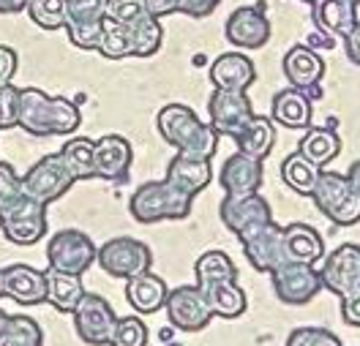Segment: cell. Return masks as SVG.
Listing matches in <instances>:
<instances>
[{
    "mask_svg": "<svg viewBox=\"0 0 360 346\" xmlns=\"http://www.w3.org/2000/svg\"><path fill=\"white\" fill-rule=\"evenodd\" d=\"M82 123L79 107L63 95H46L39 88H20L17 126L30 137H66Z\"/></svg>",
    "mask_w": 360,
    "mask_h": 346,
    "instance_id": "6da1fadb",
    "label": "cell"
},
{
    "mask_svg": "<svg viewBox=\"0 0 360 346\" xmlns=\"http://www.w3.org/2000/svg\"><path fill=\"white\" fill-rule=\"evenodd\" d=\"M156 128L167 145L191 159H213L219 147V131L202 123L186 104H167L156 115Z\"/></svg>",
    "mask_w": 360,
    "mask_h": 346,
    "instance_id": "7a4b0ae2",
    "label": "cell"
},
{
    "mask_svg": "<svg viewBox=\"0 0 360 346\" xmlns=\"http://www.w3.org/2000/svg\"><path fill=\"white\" fill-rule=\"evenodd\" d=\"M191 199L188 194L178 191L175 185L164 180H150L142 183L129 199V213L139 224H158V221H178L191 213Z\"/></svg>",
    "mask_w": 360,
    "mask_h": 346,
    "instance_id": "3957f363",
    "label": "cell"
},
{
    "mask_svg": "<svg viewBox=\"0 0 360 346\" xmlns=\"http://www.w3.org/2000/svg\"><path fill=\"white\" fill-rule=\"evenodd\" d=\"M311 199L316 210L338 227H355L360 221V194L347 180V175L322 169L311 191Z\"/></svg>",
    "mask_w": 360,
    "mask_h": 346,
    "instance_id": "277c9868",
    "label": "cell"
},
{
    "mask_svg": "<svg viewBox=\"0 0 360 346\" xmlns=\"http://www.w3.org/2000/svg\"><path fill=\"white\" fill-rule=\"evenodd\" d=\"M0 229L14 246H36L46 234V205L22 191L0 208Z\"/></svg>",
    "mask_w": 360,
    "mask_h": 346,
    "instance_id": "5b68a950",
    "label": "cell"
},
{
    "mask_svg": "<svg viewBox=\"0 0 360 346\" xmlns=\"http://www.w3.org/2000/svg\"><path fill=\"white\" fill-rule=\"evenodd\" d=\"M96 262L98 267L107 273L110 278H120V281H129V278L139 276L145 270H150L153 265V254L150 248L136 240V237H112L107 240L98 254H96Z\"/></svg>",
    "mask_w": 360,
    "mask_h": 346,
    "instance_id": "8992f818",
    "label": "cell"
},
{
    "mask_svg": "<svg viewBox=\"0 0 360 346\" xmlns=\"http://www.w3.org/2000/svg\"><path fill=\"white\" fill-rule=\"evenodd\" d=\"M77 183L74 175L66 169V164L60 159V153H49L44 159L33 164L22 175V191L27 197L39 199L41 205L58 202L63 194L71 191V185Z\"/></svg>",
    "mask_w": 360,
    "mask_h": 346,
    "instance_id": "52a82bcc",
    "label": "cell"
},
{
    "mask_svg": "<svg viewBox=\"0 0 360 346\" xmlns=\"http://www.w3.org/2000/svg\"><path fill=\"white\" fill-rule=\"evenodd\" d=\"M96 254H98L96 243L79 229L55 232L46 243V265L52 270H63V273H74V276H82L96 262Z\"/></svg>",
    "mask_w": 360,
    "mask_h": 346,
    "instance_id": "ba28073f",
    "label": "cell"
},
{
    "mask_svg": "<svg viewBox=\"0 0 360 346\" xmlns=\"http://www.w3.org/2000/svg\"><path fill=\"white\" fill-rule=\"evenodd\" d=\"M71 317H74V330L82 344L110 346L115 322H117V314L110 300H104L101 295L85 292L77 302V308L71 311Z\"/></svg>",
    "mask_w": 360,
    "mask_h": 346,
    "instance_id": "9c48e42d",
    "label": "cell"
},
{
    "mask_svg": "<svg viewBox=\"0 0 360 346\" xmlns=\"http://www.w3.org/2000/svg\"><path fill=\"white\" fill-rule=\"evenodd\" d=\"M221 213V221L232 234L246 237L248 232L259 229L262 224L273 221V210L270 202L259 194V191H251V194H226L219 205Z\"/></svg>",
    "mask_w": 360,
    "mask_h": 346,
    "instance_id": "30bf717a",
    "label": "cell"
},
{
    "mask_svg": "<svg viewBox=\"0 0 360 346\" xmlns=\"http://www.w3.org/2000/svg\"><path fill=\"white\" fill-rule=\"evenodd\" d=\"M273 292L276 298L287 305H306L319 295L322 278L319 270H314V265H300V262H281L273 273Z\"/></svg>",
    "mask_w": 360,
    "mask_h": 346,
    "instance_id": "8fae6325",
    "label": "cell"
},
{
    "mask_svg": "<svg viewBox=\"0 0 360 346\" xmlns=\"http://www.w3.org/2000/svg\"><path fill=\"white\" fill-rule=\"evenodd\" d=\"M207 112H210V126L219 131V137L235 139L254 117V107L246 91H216L213 88Z\"/></svg>",
    "mask_w": 360,
    "mask_h": 346,
    "instance_id": "7c38bea8",
    "label": "cell"
},
{
    "mask_svg": "<svg viewBox=\"0 0 360 346\" xmlns=\"http://www.w3.org/2000/svg\"><path fill=\"white\" fill-rule=\"evenodd\" d=\"M110 0H66L68 41L79 49H96Z\"/></svg>",
    "mask_w": 360,
    "mask_h": 346,
    "instance_id": "4fadbf2b",
    "label": "cell"
},
{
    "mask_svg": "<svg viewBox=\"0 0 360 346\" xmlns=\"http://www.w3.org/2000/svg\"><path fill=\"white\" fill-rule=\"evenodd\" d=\"M167 319L172 322L175 330H183V333H197L210 324L213 319V311L205 300L202 289L194 284V286H178L167 295Z\"/></svg>",
    "mask_w": 360,
    "mask_h": 346,
    "instance_id": "5bb4252c",
    "label": "cell"
},
{
    "mask_svg": "<svg viewBox=\"0 0 360 346\" xmlns=\"http://www.w3.org/2000/svg\"><path fill=\"white\" fill-rule=\"evenodd\" d=\"M322 286L330 289L333 295L344 298L349 292L360 289V246L358 243H344L336 251L322 259L319 267Z\"/></svg>",
    "mask_w": 360,
    "mask_h": 346,
    "instance_id": "9a60e30c",
    "label": "cell"
},
{
    "mask_svg": "<svg viewBox=\"0 0 360 346\" xmlns=\"http://www.w3.org/2000/svg\"><path fill=\"white\" fill-rule=\"evenodd\" d=\"M243 243V254L248 265L257 273H273L284 259V227H278L276 221L262 224L259 229L248 232L246 237H240Z\"/></svg>",
    "mask_w": 360,
    "mask_h": 346,
    "instance_id": "2e32d148",
    "label": "cell"
},
{
    "mask_svg": "<svg viewBox=\"0 0 360 346\" xmlns=\"http://www.w3.org/2000/svg\"><path fill=\"white\" fill-rule=\"evenodd\" d=\"M226 41L240 49H259L270 41V20L262 11V3L259 6H240L229 14V20L224 25Z\"/></svg>",
    "mask_w": 360,
    "mask_h": 346,
    "instance_id": "e0dca14e",
    "label": "cell"
},
{
    "mask_svg": "<svg viewBox=\"0 0 360 346\" xmlns=\"http://www.w3.org/2000/svg\"><path fill=\"white\" fill-rule=\"evenodd\" d=\"M134 161L131 142L120 134H107L93 145V172L101 180L126 183L129 180V166Z\"/></svg>",
    "mask_w": 360,
    "mask_h": 346,
    "instance_id": "ac0fdd59",
    "label": "cell"
},
{
    "mask_svg": "<svg viewBox=\"0 0 360 346\" xmlns=\"http://www.w3.org/2000/svg\"><path fill=\"white\" fill-rule=\"evenodd\" d=\"M281 66H284V76H287V82H290L292 88L306 91L311 95V101H314V98H322L319 82H322V76H325V60H322L319 52H314L311 46H306V44H297L284 55V63H281Z\"/></svg>",
    "mask_w": 360,
    "mask_h": 346,
    "instance_id": "d6986e66",
    "label": "cell"
},
{
    "mask_svg": "<svg viewBox=\"0 0 360 346\" xmlns=\"http://www.w3.org/2000/svg\"><path fill=\"white\" fill-rule=\"evenodd\" d=\"M0 289L20 305L46 302V276L30 265H8L0 270Z\"/></svg>",
    "mask_w": 360,
    "mask_h": 346,
    "instance_id": "ffe728a7",
    "label": "cell"
},
{
    "mask_svg": "<svg viewBox=\"0 0 360 346\" xmlns=\"http://www.w3.org/2000/svg\"><path fill=\"white\" fill-rule=\"evenodd\" d=\"M210 82L216 91H248L257 82V69L243 52H224L210 66Z\"/></svg>",
    "mask_w": 360,
    "mask_h": 346,
    "instance_id": "44dd1931",
    "label": "cell"
},
{
    "mask_svg": "<svg viewBox=\"0 0 360 346\" xmlns=\"http://www.w3.org/2000/svg\"><path fill=\"white\" fill-rule=\"evenodd\" d=\"M311 20L319 33L330 39H344L360 20L358 3L355 0H316L311 3Z\"/></svg>",
    "mask_w": 360,
    "mask_h": 346,
    "instance_id": "7402d4cb",
    "label": "cell"
},
{
    "mask_svg": "<svg viewBox=\"0 0 360 346\" xmlns=\"http://www.w3.org/2000/svg\"><path fill=\"white\" fill-rule=\"evenodd\" d=\"M262 178H265L262 161L238 150V153H232L224 161L219 183H221L226 194H251V191H259Z\"/></svg>",
    "mask_w": 360,
    "mask_h": 346,
    "instance_id": "603a6c76",
    "label": "cell"
},
{
    "mask_svg": "<svg viewBox=\"0 0 360 346\" xmlns=\"http://www.w3.org/2000/svg\"><path fill=\"white\" fill-rule=\"evenodd\" d=\"M311 95L300 88H284L276 93L273 107H270V117L273 123L284 126V128H295V131H306L311 126Z\"/></svg>",
    "mask_w": 360,
    "mask_h": 346,
    "instance_id": "cb8c5ba5",
    "label": "cell"
},
{
    "mask_svg": "<svg viewBox=\"0 0 360 346\" xmlns=\"http://www.w3.org/2000/svg\"><path fill=\"white\" fill-rule=\"evenodd\" d=\"M167 180L175 185L178 191H183V194L197 197L213 180L210 159H191V156L178 153L172 161L167 164Z\"/></svg>",
    "mask_w": 360,
    "mask_h": 346,
    "instance_id": "d4e9b609",
    "label": "cell"
},
{
    "mask_svg": "<svg viewBox=\"0 0 360 346\" xmlns=\"http://www.w3.org/2000/svg\"><path fill=\"white\" fill-rule=\"evenodd\" d=\"M167 295H169V289H167L164 278L150 273V270H145V273L126 281V300H129V305L134 308L136 314L148 317V314L161 311L164 302H167Z\"/></svg>",
    "mask_w": 360,
    "mask_h": 346,
    "instance_id": "484cf974",
    "label": "cell"
},
{
    "mask_svg": "<svg viewBox=\"0 0 360 346\" xmlns=\"http://www.w3.org/2000/svg\"><path fill=\"white\" fill-rule=\"evenodd\" d=\"M284 259L300 265H316L325 259V240L309 224H290L284 227Z\"/></svg>",
    "mask_w": 360,
    "mask_h": 346,
    "instance_id": "4316f807",
    "label": "cell"
},
{
    "mask_svg": "<svg viewBox=\"0 0 360 346\" xmlns=\"http://www.w3.org/2000/svg\"><path fill=\"white\" fill-rule=\"evenodd\" d=\"M297 153H300L303 159H309L314 166L325 169V166L341 153V137H338V131H336V123H328V126H309L303 139H300V145H297Z\"/></svg>",
    "mask_w": 360,
    "mask_h": 346,
    "instance_id": "83f0119b",
    "label": "cell"
},
{
    "mask_svg": "<svg viewBox=\"0 0 360 346\" xmlns=\"http://www.w3.org/2000/svg\"><path fill=\"white\" fill-rule=\"evenodd\" d=\"M46 302L52 308H58L60 314H71L77 308L79 298L85 295V286H82V278L74 276V273H63V270H52L46 267Z\"/></svg>",
    "mask_w": 360,
    "mask_h": 346,
    "instance_id": "f1b7e54d",
    "label": "cell"
},
{
    "mask_svg": "<svg viewBox=\"0 0 360 346\" xmlns=\"http://www.w3.org/2000/svg\"><path fill=\"white\" fill-rule=\"evenodd\" d=\"M235 145H238L240 153H248V156L265 161L270 156V150H273V145H276V123H273V117L254 115L248 120L246 128L235 137Z\"/></svg>",
    "mask_w": 360,
    "mask_h": 346,
    "instance_id": "f546056e",
    "label": "cell"
},
{
    "mask_svg": "<svg viewBox=\"0 0 360 346\" xmlns=\"http://www.w3.org/2000/svg\"><path fill=\"white\" fill-rule=\"evenodd\" d=\"M205 300L210 305L213 317H221V319H238L246 314V292L238 286V281H221V284H213L202 289Z\"/></svg>",
    "mask_w": 360,
    "mask_h": 346,
    "instance_id": "4dcf8cb0",
    "label": "cell"
},
{
    "mask_svg": "<svg viewBox=\"0 0 360 346\" xmlns=\"http://www.w3.org/2000/svg\"><path fill=\"white\" fill-rule=\"evenodd\" d=\"M194 276H197V286H200V289H207V286L221 284V281H235V278H238V267H235V262H232L224 251L213 248V251H205V254L197 259Z\"/></svg>",
    "mask_w": 360,
    "mask_h": 346,
    "instance_id": "1f68e13d",
    "label": "cell"
},
{
    "mask_svg": "<svg viewBox=\"0 0 360 346\" xmlns=\"http://www.w3.org/2000/svg\"><path fill=\"white\" fill-rule=\"evenodd\" d=\"M319 172H322V169L314 166L309 159H303L297 150L290 153V156L284 159V164H281V180L287 183V188H292L295 194H300V197H311Z\"/></svg>",
    "mask_w": 360,
    "mask_h": 346,
    "instance_id": "d6a6232c",
    "label": "cell"
},
{
    "mask_svg": "<svg viewBox=\"0 0 360 346\" xmlns=\"http://www.w3.org/2000/svg\"><path fill=\"white\" fill-rule=\"evenodd\" d=\"M96 52H101V58H107V60L134 58V39H131L129 27H123V25L110 20V17H104Z\"/></svg>",
    "mask_w": 360,
    "mask_h": 346,
    "instance_id": "836d02e7",
    "label": "cell"
},
{
    "mask_svg": "<svg viewBox=\"0 0 360 346\" xmlns=\"http://www.w3.org/2000/svg\"><path fill=\"white\" fill-rule=\"evenodd\" d=\"M93 145L96 142L88 137H71L58 150L66 169L74 175V180H93L96 178V172H93Z\"/></svg>",
    "mask_w": 360,
    "mask_h": 346,
    "instance_id": "e575fe53",
    "label": "cell"
},
{
    "mask_svg": "<svg viewBox=\"0 0 360 346\" xmlns=\"http://www.w3.org/2000/svg\"><path fill=\"white\" fill-rule=\"evenodd\" d=\"M131 39H134V58H153L161 41H164V27L158 22V17L153 14H145L139 22H134L129 27Z\"/></svg>",
    "mask_w": 360,
    "mask_h": 346,
    "instance_id": "d590c367",
    "label": "cell"
},
{
    "mask_svg": "<svg viewBox=\"0 0 360 346\" xmlns=\"http://www.w3.org/2000/svg\"><path fill=\"white\" fill-rule=\"evenodd\" d=\"M44 344V333L36 319L30 317H8V327L0 338V346H41Z\"/></svg>",
    "mask_w": 360,
    "mask_h": 346,
    "instance_id": "8d00e7d4",
    "label": "cell"
},
{
    "mask_svg": "<svg viewBox=\"0 0 360 346\" xmlns=\"http://www.w3.org/2000/svg\"><path fill=\"white\" fill-rule=\"evenodd\" d=\"M25 11L41 30H60L66 25V0H27Z\"/></svg>",
    "mask_w": 360,
    "mask_h": 346,
    "instance_id": "74e56055",
    "label": "cell"
},
{
    "mask_svg": "<svg viewBox=\"0 0 360 346\" xmlns=\"http://www.w3.org/2000/svg\"><path fill=\"white\" fill-rule=\"evenodd\" d=\"M148 344V324L139 317H117L110 346H145Z\"/></svg>",
    "mask_w": 360,
    "mask_h": 346,
    "instance_id": "f35d334b",
    "label": "cell"
},
{
    "mask_svg": "<svg viewBox=\"0 0 360 346\" xmlns=\"http://www.w3.org/2000/svg\"><path fill=\"white\" fill-rule=\"evenodd\" d=\"M287 346H344V344L338 341L330 330L306 324V327H297V330H292V333H290Z\"/></svg>",
    "mask_w": 360,
    "mask_h": 346,
    "instance_id": "ab89813d",
    "label": "cell"
},
{
    "mask_svg": "<svg viewBox=\"0 0 360 346\" xmlns=\"http://www.w3.org/2000/svg\"><path fill=\"white\" fill-rule=\"evenodd\" d=\"M145 14H148V8L142 0H110V6H107V17L120 22L123 27H131Z\"/></svg>",
    "mask_w": 360,
    "mask_h": 346,
    "instance_id": "60d3db41",
    "label": "cell"
},
{
    "mask_svg": "<svg viewBox=\"0 0 360 346\" xmlns=\"http://www.w3.org/2000/svg\"><path fill=\"white\" fill-rule=\"evenodd\" d=\"M20 120V88L11 82L0 88V131L14 128Z\"/></svg>",
    "mask_w": 360,
    "mask_h": 346,
    "instance_id": "b9f144b4",
    "label": "cell"
},
{
    "mask_svg": "<svg viewBox=\"0 0 360 346\" xmlns=\"http://www.w3.org/2000/svg\"><path fill=\"white\" fill-rule=\"evenodd\" d=\"M20 194H22V178L14 172L11 164L0 161V208L17 199Z\"/></svg>",
    "mask_w": 360,
    "mask_h": 346,
    "instance_id": "7bdbcfd3",
    "label": "cell"
},
{
    "mask_svg": "<svg viewBox=\"0 0 360 346\" xmlns=\"http://www.w3.org/2000/svg\"><path fill=\"white\" fill-rule=\"evenodd\" d=\"M219 3L221 0H178V14L191 17V20H202L219 8Z\"/></svg>",
    "mask_w": 360,
    "mask_h": 346,
    "instance_id": "ee69618b",
    "label": "cell"
},
{
    "mask_svg": "<svg viewBox=\"0 0 360 346\" xmlns=\"http://www.w3.org/2000/svg\"><path fill=\"white\" fill-rule=\"evenodd\" d=\"M17 66H20V58H17V52H14L11 46L0 44V88H3V85H8V82L14 79V74H17Z\"/></svg>",
    "mask_w": 360,
    "mask_h": 346,
    "instance_id": "f6af8a7d",
    "label": "cell"
},
{
    "mask_svg": "<svg viewBox=\"0 0 360 346\" xmlns=\"http://www.w3.org/2000/svg\"><path fill=\"white\" fill-rule=\"evenodd\" d=\"M341 319L352 327H360V289L341 298Z\"/></svg>",
    "mask_w": 360,
    "mask_h": 346,
    "instance_id": "bcb514c9",
    "label": "cell"
},
{
    "mask_svg": "<svg viewBox=\"0 0 360 346\" xmlns=\"http://www.w3.org/2000/svg\"><path fill=\"white\" fill-rule=\"evenodd\" d=\"M341 41H344V55H347V60L355 63V66H360V20H358V25L341 39Z\"/></svg>",
    "mask_w": 360,
    "mask_h": 346,
    "instance_id": "7dc6e473",
    "label": "cell"
},
{
    "mask_svg": "<svg viewBox=\"0 0 360 346\" xmlns=\"http://www.w3.org/2000/svg\"><path fill=\"white\" fill-rule=\"evenodd\" d=\"M145 3V8H148V14H153V17H169V14H178V0H142Z\"/></svg>",
    "mask_w": 360,
    "mask_h": 346,
    "instance_id": "c3c4849f",
    "label": "cell"
},
{
    "mask_svg": "<svg viewBox=\"0 0 360 346\" xmlns=\"http://www.w3.org/2000/svg\"><path fill=\"white\" fill-rule=\"evenodd\" d=\"M25 8H27V0H0V14H3V17L20 14Z\"/></svg>",
    "mask_w": 360,
    "mask_h": 346,
    "instance_id": "681fc988",
    "label": "cell"
},
{
    "mask_svg": "<svg viewBox=\"0 0 360 346\" xmlns=\"http://www.w3.org/2000/svg\"><path fill=\"white\" fill-rule=\"evenodd\" d=\"M347 180H349V183H352V188L360 194V161H355L349 169H347Z\"/></svg>",
    "mask_w": 360,
    "mask_h": 346,
    "instance_id": "f907efd6",
    "label": "cell"
},
{
    "mask_svg": "<svg viewBox=\"0 0 360 346\" xmlns=\"http://www.w3.org/2000/svg\"><path fill=\"white\" fill-rule=\"evenodd\" d=\"M6 327H8V314L0 308V338H3V333H6Z\"/></svg>",
    "mask_w": 360,
    "mask_h": 346,
    "instance_id": "816d5d0a",
    "label": "cell"
},
{
    "mask_svg": "<svg viewBox=\"0 0 360 346\" xmlns=\"http://www.w3.org/2000/svg\"><path fill=\"white\" fill-rule=\"evenodd\" d=\"M300 3H309V6H311V3H316V0H300Z\"/></svg>",
    "mask_w": 360,
    "mask_h": 346,
    "instance_id": "f5cc1de1",
    "label": "cell"
},
{
    "mask_svg": "<svg viewBox=\"0 0 360 346\" xmlns=\"http://www.w3.org/2000/svg\"><path fill=\"white\" fill-rule=\"evenodd\" d=\"M167 346H180V344H167Z\"/></svg>",
    "mask_w": 360,
    "mask_h": 346,
    "instance_id": "db71d44e",
    "label": "cell"
},
{
    "mask_svg": "<svg viewBox=\"0 0 360 346\" xmlns=\"http://www.w3.org/2000/svg\"><path fill=\"white\" fill-rule=\"evenodd\" d=\"M355 3H358V6H360V0H355Z\"/></svg>",
    "mask_w": 360,
    "mask_h": 346,
    "instance_id": "11a10c76",
    "label": "cell"
},
{
    "mask_svg": "<svg viewBox=\"0 0 360 346\" xmlns=\"http://www.w3.org/2000/svg\"><path fill=\"white\" fill-rule=\"evenodd\" d=\"M0 295H3V289H0Z\"/></svg>",
    "mask_w": 360,
    "mask_h": 346,
    "instance_id": "9f6ffc18",
    "label": "cell"
}]
</instances>
